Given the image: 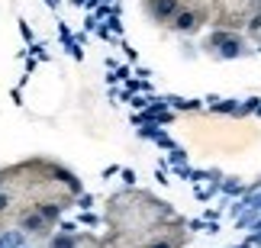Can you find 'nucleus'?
I'll list each match as a JSON object with an SVG mask.
<instances>
[{"mask_svg":"<svg viewBox=\"0 0 261 248\" xmlns=\"http://www.w3.org/2000/svg\"><path fill=\"white\" fill-rule=\"evenodd\" d=\"M210 48H219V55L236 58V55L245 52V42L239 36H232V33H213L210 36Z\"/></svg>","mask_w":261,"mask_h":248,"instance_id":"nucleus-1","label":"nucleus"},{"mask_svg":"<svg viewBox=\"0 0 261 248\" xmlns=\"http://www.w3.org/2000/svg\"><path fill=\"white\" fill-rule=\"evenodd\" d=\"M145 7L158 23H171L180 10H184V0H145Z\"/></svg>","mask_w":261,"mask_h":248,"instance_id":"nucleus-2","label":"nucleus"},{"mask_svg":"<svg viewBox=\"0 0 261 248\" xmlns=\"http://www.w3.org/2000/svg\"><path fill=\"white\" fill-rule=\"evenodd\" d=\"M203 23V16L197 13V10H190V7H184L180 13L171 19V29H177V33H197V26Z\"/></svg>","mask_w":261,"mask_h":248,"instance_id":"nucleus-3","label":"nucleus"}]
</instances>
